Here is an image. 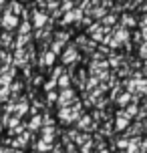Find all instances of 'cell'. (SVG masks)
Masks as SVG:
<instances>
[{"mask_svg":"<svg viewBox=\"0 0 147 153\" xmlns=\"http://www.w3.org/2000/svg\"><path fill=\"white\" fill-rule=\"evenodd\" d=\"M4 24H6V28H12V26L16 24V18H14V16H10V14H6V16H4Z\"/></svg>","mask_w":147,"mask_h":153,"instance_id":"2","label":"cell"},{"mask_svg":"<svg viewBox=\"0 0 147 153\" xmlns=\"http://www.w3.org/2000/svg\"><path fill=\"white\" fill-rule=\"evenodd\" d=\"M45 20H47V16L45 14H34V24H36V26H42V24H45Z\"/></svg>","mask_w":147,"mask_h":153,"instance_id":"3","label":"cell"},{"mask_svg":"<svg viewBox=\"0 0 147 153\" xmlns=\"http://www.w3.org/2000/svg\"><path fill=\"white\" fill-rule=\"evenodd\" d=\"M67 83H69V79H67V76H61V85H62V87H65Z\"/></svg>","mask_w":147,"mask_h":153,"instance_id":"6","label":"cell"},{"mask_svg":"<svg viewBox=\"0 0 147 153\" xmlns=\"http://www.w3.org/2000/svg\"><path fill=\"white\" fill-rule=\"evenodd\" d=\"M101 153H107V151H101Z\"/></svg>","mask_w":147,"mask_h":153,"instance_id":"7","label":"cell"},{"mask_svg":"<svg viewBox=\"0 0 147 153\" xmlns=\"http://www.w3.org/2000/svg\"><path fill=\"white\" fill-rule=\"evenodd\" d=\"M121 153H125V151H121Z\"/></svg>","mask_w":147,"mask_h":153,"instance_id":"8","label":"cell"},{"mask_svg":"<svg viewBox=\"0 0 147 153\" xmlns=\"http://www.w3.org/2000/svg\"><path fill=\"white\" fill-rule=\"evenodd\" d=\"M75 56H77V53H75V48H71V51H67V53H65V62H73V61H75Z\"/></svg>","mask_w":147,"mask_h":153,"instance_id":"1","label":"cell"},{"mask_svg":"<svg viewBox=\"0 0 147 153\" xmlns=\"http://www.w3.org/2000/svg\"><path fill=\"white\" fill-rule=\"evenodd\" d=\"M71 97H73V93H71V91H65V93H62V99H61V103H65V101H69Z\"/></svg>","mask_w":147,"mask_h":153,"instance_id":"5","label":"cell"},{"mask_svg":"<svg viewBox=\"0 0 147 153\" xmlns=\"http://www.w3.org/2000/svg\"><path fill=\"white\" fill-rule=\"evenodd\" d=\"M127 127V119H119L117 121V129H125Z\"/></svg>","mask_w":147,"mask_h":153,"instance_id":"4","label":"cell"}]
</instances>
